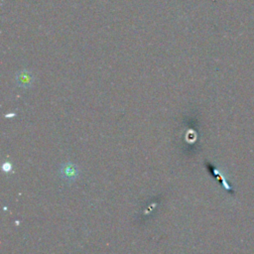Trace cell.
<instances>
[{
	"label": "cell",
	"mask_w": 254,
	"mask_h": 254,
	"mask_svg": "<svg viewBox=\"0 0 254 254\" xmlns=\"http://www.w3.org/2000/svg\"><path fill=\"white\" fill-rule=\"evenodd\" d=\"M33 79H34L33 74L27 69L21 70L16 74V82L19 86H21L23 88H27V87L31 86Z\"/></svg>",
	"instance_id": "cell-2"
},
{
	"label": "cell",
	"mask_w": 254,
	"mask_h": 254,
	"mask_svg": "<svg viewBox=\"0 0 254 254\" xmlns=\"http://www.w3.org/2000/svg\"><path fill=\"white\" fill-rule=\"evenodd\" d=\"M61 176L66 180V181H73L75 180L77 177H78V174H79V171H78V168L71 164V163H66V164H64L62 167H61Z\"/></svg>",
	"instance_id": "cell-1"
}]
</instances>
